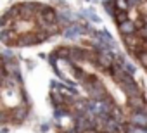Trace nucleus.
Wrapping results in <instances>:
<instances>
[{
    "mask_svg": "<svg viewBox=\"0 0 147 133\" xmlns=\"http://www.w3.org/2000/svg\"><path fill=\"white\" fill-rule=\"evenodd\" d=\"M137 59L140 60V64L144 66V68H147V47H145V48H142V50L138 52V55H137Z\"/></svg>",
    "mask_w": 147,
    "mask_h": 133,
    "instance_id": "1a4fd4ad",
    "label": "nucleus"
},
{
    "mask_svg": "<svg viewBox=\"0 0 147 133\" xmlns=\"http://www.w3.org/2000/svg\"><path fill=\"white\" fill-rule=\"evenodd\" d=\"M82 16H83L85 19L92 21V23H100V17H99L94 11H83V12H82Z\"/></svg>",
    "mask_w": 147,
    "mask_h": 133,
    "instance_id": "0eeeda50",
    "label": "nucleus"
},
{
    "mask_svg": "<svg viewBox=\"0 0 147 133\" xmlns=\"http://www.w3.org/2000/svg\"><path fill=\"white\" fill-rule=\"evenodd\" d=\"M125 2H126V7H128V9H131V7H137V5L144 4L145 0H125Z\"/></svg>",
    "mask_w": 147,
    "mask_h": 133,
    "instance_id": "9d476101",
    "label": "nucleus"
},
{
    "mask_svg": "<svg viewBox=\"0 0 147 133\" xmlns=\"http://www.w3.org/2000/svg\"><path fill=\"white\" fill-rule=\"evenodd\" d=\"M28 111H30V105H16L12 111H11V118L14 123H21L26 119L28 116Z\"/></svg>",
    "mask_w": 147,
    "mask_h": 133,
    "instance_id": "7ed1b4c3",
    "label": "nucleus"
},
{
    "mask_svg": "<svg viewBox=\"0 0 147 133\" xmlns=\"http://www.w3.org/2000/svg\"><path fill=\"white\" fill-rule=\"evenodd\" d=\"M119 87H121V90L125 92L126 99H128V97H140V95H144V93H142V88H140V85H138L135 80H131V81H126V83H123V85H119Z\"/></svg>",
    "mask_w": 147,
    "mask_h": 133,
    "instance_id": "f257e3e1",
    "label": "nucleus"
},
{
    "mask_svg": "<svg viewBox=\"0 0 147 133\" xmlns=\"http://www.w3.org/2000/svg\"><path fill=\"white\" fill-rule=\"evenodd\" d=\"M104 9H106V12H107L111 17H114V16H116V12L119 11V9H118V2H116V0H109V2H106V4H104Z\"/></svg>",
    "mask_w": 147,
    "mask_h": 133,
    "instance_id": "423d86ee",
    "label": "nucleus"
},
{
    "mask_svg": "<svg viewBox=\"0 0 147 133\" xmlns=\"http://www.w3.org/2000/svg\"><path fill=\"white\" fill-rule=\"evenodd\" d=\"M118 30H119V33H121L123 36H126V35H135L137 30H138V26H137L135 21L128 19V21H125L123 24H118Z\"/></svg>",
    "mask_w": 147,
    "mask_h": 133,
    "instance_id": "39448f33",
    "label": "nucleus"
},
{
    "mask_svg": "<svg viewBox=\"0 0 147 133\" xmlns=\"http://www.w3.org/2000/svg\"><path fill=\"white\" fill-rule=\"evenodd\" d=\"M47 130H49V124H47V123L42 124V133H47Z\"/></svg>",
    "mask_w": 147,
    "mask_h": 133,
    "instance_id": "9b49d317",
    "label": "nucleus"
},
{
    "mask_svg": "<svg viewBox=\"0 0 147 133\" xmlns=\"http://www.w3.org/2000/svg\"><path fill=\"white\" fill-rule=\"evenodd\" d=\"M128 107L133 112H138V111L147 109V102H145L144 95H140V97H128Z\"/></svg>",
    "mask_w": 147,
    "mask_h": 133,
    "instance_id": "20e7f679",
    "label": "nucleus"
},
{
    "mask_svg": "<svg viewBox=\"0 0 147 133\" xmlns=\"http://www.w3.org/2000/svg\"><path fill=\"white\" fill-rule=\"evenodd\" d=\"M114 21L118 23V24H123L125 21H128V11H118L116 12V16H114Z\"/></svg>",
    "mask_w": 147,
    "mask_h": 133,
    "instance_id": "6e6552de",
    "label": "nucleus"
},
{
    "mask_svg": "<svg viewBox=\"0 0 147 133\" xmlns=\"http://www.w3.org/2000/svg\"><path fill=\"white\" fill-rule=\"evenodd\" d=\"M83 33H85V28H83L80 23H75V24H71V26L64 28L62 36H64V38H67V40H76V38H78V36H82Z\"/></svg>",
    "mask_w": 147,
    "mask_h": 133,
    "instance_id": "f03ea898",
    "label": "nucleus"
},
{
    "mask_svg": "<svg viewBox=\"0 0 147 133\" xmlns=\"http://www.w3.org/2000/svg\"><path fill=\"white\" fill-rule=\"evenodd\" d=\"M100 2H102V4H106V2H109V0H100Z\"/></svg>",
    "mask_w": 147,
    "mask_h": 133,
    "instance_id": "f8f14e48",
    "label": "nucleus"
}]
</instances>
